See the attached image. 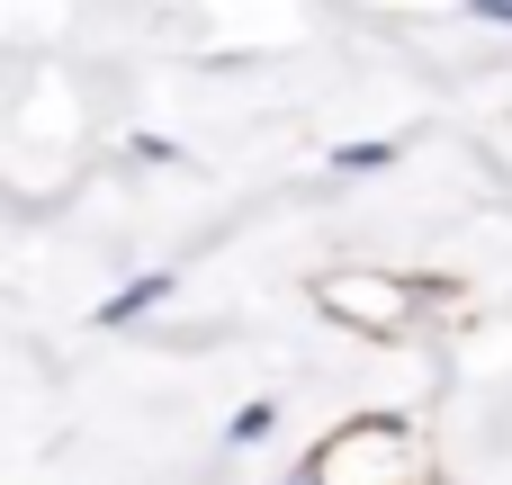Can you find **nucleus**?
<instances>
[{"label": "nucleus", "instance_id": "f257e3e1", "mask_svg": "<svg viewBox=\"0 0 512 485\" xmlns=\"http://www.w3.org/2000/svg\"><path fill=\"white\" fill-rule=\"evenodd\" d=\"M423 485V459H414V441L396 432V423H351L342 441H324L315 450V477L306 485Z\"/></svg>", "mask_w": 512, "mask_h": 485}]
</instances>
